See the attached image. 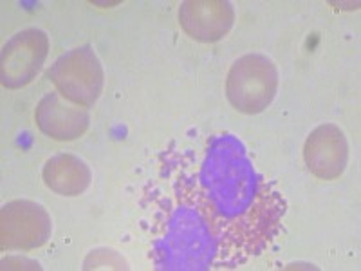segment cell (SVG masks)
Instances as JSON below:
<instances>
[{
	"label": "cell",
	"instance_id": "cell-6",
	"mask_svg": "<svg viewBox=\"0 0 361 271\" xmlns=\"http://www.w3.org/2000/svg\"><path fill=\"white\" fill-rule=\"evenodd\" d=\"M37 118L42 131L56 140L78 138L87 128V121H89L85 109H80V105L78 107H66L56 95L47 96L40 103Z\"/></svg>",
	"mask_w": 361,
	"mask_h": 271
},
{
	"label": "cell",
	"instance_id": "cell-4",
	"mask_svg": "<svg viewBox=\"0 0 361 271\" xmlns=\"http://www.w3.org/2000/svg\"><path fill=\"white\" fill-rule=\"evenodd\" d=\"M349 147L343 132L334 125L318 127L305 143V161L314 176L322 179H334L345 170Z\"/></svg>",
	"mask_w": 361,
	"mask_h": 271
},
{
	"label": "cell",
	"instance_id": "cell-3",
	"mask_svg": "<svg viewBox=\"0 0 361 271\" xmlns=\"http://www.w3.org/2000/svg\"><path fill=\"white\" fill-rule=\"evenodd\" d=\"M47 53V38L42 31L29 29L17 35L4 47L2 82L8 87H20L40 69Z\"/></svg>",
	"mask_w": 361,
	"mask_h": 271
},
{
	"label": "cell",
	"instance_id": "cell-1",
	"mask_svg": "<svg viewBox=\"0 0 361 271\" xmlns=\"http://www.w3.org/2000/svg\"><path fill=\"white\" fill-rule=\"evenodd\" d=\"M276 71L259 54L240 58L228 76V98L238 111L253 114L267 107L275 96Z\"/></svg>",
	"mask_w": 361,
	"mask_h": 271
},
{
	"label": "cell",
	"instance_id": "cell-7",
	"mask_svg": "<svg viewBox=\"0 0 361 271\" xmlns=\"http://www.w3.org/2000/svg\"><path fill=\"white\" fill-rule=\"evenodd\" d=\"M45 183L62 195H78L87 188L90 172L85 164L73 156L54 157L45 167Z\"/></svg>",
	"mask_w": 361,
	"mask_h": 271
},
{
	"label": "cell",
	"instance_id": "cell-2",
	"mask_svg": "<svg viewBox=\"0 0 361 271\" xmlns=\"http://www.w3.org/2000/svg\"><path fill=\"white\" fill-rule=\"evenodd\" d=\"M49 76H53L62 95L78 105L87 107L98 98L99 87H102V69L94 54L87 47L63 56L54 66Z\"/></svg>",
	"mask_w": 361,
	"mask_h": 271
},
{
	"label": "cell",
	"instance_id": "cell-5",
	"mask_svg": "<svg viewBox=\"0 0 361 271\" xmlns=\"http://www.w3.org/2000/svg\"><path fill=\"white\" fill-rule=\"evenodd\" d=\"M38 210L33 203H11L2 210V248H35L45 243L51 231L49 217L25 224Z\"/></svg>",
	"mask_w": 361,
	"mask_h": 271
}]
</instances>
